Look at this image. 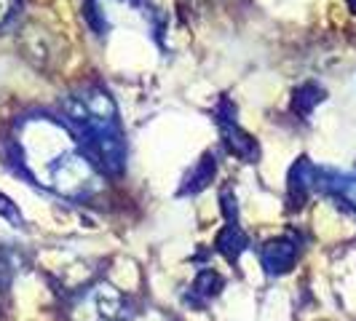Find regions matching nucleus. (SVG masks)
I'll use <instances>...</instances> for the list:
<instances>
[{
	"instance_id": "10",
	"label": "nucleus",
	"mask_w": 356,
	"mask_h": 321,
	"mask_svg": "<svg viewBox=\"0 0 356 321\" xmlns=\"http://www.w3.org/2000/svg\"><path fill=\"white\" fill-rule=\"evenodd\" d=\"M214 169H217V163H214V156L212 153H207L204 158L198 160V166L188 174L185 179V188H182V193H198V190H204L214 177Z\"/></svg>"
},
{
	"instance_id": "3",
	"label": "nucleus",
	"mask_w": 356,
	"mask_h": 321,
	"mask_svg": "<svg viewBox=\"0 0 356 321\" xmlns=\"http://www.w3.org/2000/svg\"><path fill=\"white\" fill-rule=\"evenodd\" d=\"M129 308H126L124 295L107 281L83 289L75 303L70 305V321H126Z\"/></svg>"
},
{
	"instance_id": "4",
	"label": "nucleus",
	"mask_w": 356,
	"mask_h": 321,
	"mask_svg": "<svg viewBox=\"0 0 356 321\" xmlns=\"http://www.w3.org/2000/svg\"><path fill=\"white\" fill-rule=\"evenodd\" d=\"M217 126H220L222 142L228 145V150L236 158L247 160V163L260 158V145L252 134H247L241 126L236 124V110L231 107L228 99H222L220 107H217Z\"/></svg>"
},
{
	"instance_id": "5",
	"label": "nucleus",
	"mask_w": 356,
	"mask_h": 321,
	"mask_svg": "<svg viewBox=\"0 0 356 321\" xmlns=\"http://www.w3.org/2000/svg\"><path fill=\"white\" fill-rule=\"evenodd\" d=\"M295 260H298V244L292 238H286V236L270 238L260 249V263H263L266 273H270V276H282L286 270H292Z\"/></svg>"
},
{
	"instance_id": "2",
	"label": "nucleus",
	"mask_w": 356,
	"mask_h": 321,
	"mask_svg": "<svg viewBox=\"0 0 356 321\" xmlns=\"http://www.w3.org/2000/svg\"><path fill=\"white\" fill-rule=\"evenodd\" d=\"M59 110L91 163L102 174L118 177L126 169V134L110 91L102 86H81L62 97Z\"/></svg>"
},
{
	"instance_id": "11",
	"label": "nucleus",
	"mask_w": 356,
	"mask_h": 321,
	"mask_svg": "<svg viewBox=\"0 0 356 321\" xmlns=\"http://www.w3.org/2000/svg\"><path fill=\"white\" fill-rule=\"evenodd\" d=\"M0 217H6V220H8L11 225H17V228L24 225V220H22V212L17 209V204H14L8 196H3V193H0Z\"/></svg>"
},
{
	"instance_id": "13",
	"label": "nucleus",
	"mask_w": 356,
	"mask_h": 321,
	"mask_svg": "<svg viewBox=\"0 0 356 321\" xmlns=\"http://www.w3.org/2000/svg\"><path fill=\"white\" fill-rule=\"evenodd\" d=\"M346 3H348V8H351V11L356 14V0H346Z\"/></svg>"
},
{
	"instance_id": "14",
	"label": "nucleus",
	"mask_w": 356,
	"mask_h": 321,
	"mask_svg": "<svg viewBox=\"0 0 356 321\" xmlns=\"http://www.w3.org/2000/svg\"><path fill=\"white\" fill-rule=\"evenodd\" d=\"M3 292H6V289L0 286V311H3Z\"/></svg>"
},
{
	"instance_id": "7",
	"label": "nucleus",
	"mask_w": 356,
	"mask_h": 321,
	"mask_svg": "<svg viewBox=\"0 0 356 321\" xmlns=\"http://www.w3.org/2000/svg\"><path fill=\"white\" fill-rule=\"evenodd\" d=\"M222 276L217 273V270H201L196 276V281L191 286V295H188V303L193 305H207L212 297L220 295V289H222Z\"/></svg>"
},
{
	"instance_id": "6",
	"label": "nucleus",
	"mask_w": 356,
	"mask_h": 321,
	"mask_svg": "<svg viewBox=\"0 0 356 321\" xmlns=\"http://www.w3.org/2000/svg\"><path fill=\"white\" fill-rule=\"evenodd\" d=\"M316 182H319V169L308 158H300L289 169V196H292V201H298L295 206H300L305 196L311 190H316Z\"/></svg>"
},
{
	"instance_id": "9",
	"label": "nucleus",
	"mask_w": 356,
	"mask_h": 321,
	"mask_svg": "<svg viewBox=\"0 0 356 321\" xmlns=\"http://www.w3.org/2000/svg\"><path fill=\"white\" fill-rule=\"evenodd\" d=\"M327 91L316 86V83H303L300 89H295V97H292V110L300 115V118H308L314 113V107L324 102Z\"/></svg>"
},
{
	"instance_id": "12",
	"label": "nucleus",
	"mask_w": 356,
	"mask_h": 321,
	"mask_svg": "<svg viewBox=\"0 0 356 321\" xmlns=\"http://www.w3.org/2000/svg\"><path fill=\"white\" fill-rule=\"evenodd\" d=\"M19 0H0V30L11 22V17H14V11H17Z\"/></svg>"
},
{
	"instance_id": "1",
	"label": "nucleus",
	"mask_w": 356,
	"mask_h": 321,
	"mask_svg": "<svg viewBox=\"0 0 356 321\" xmlns=\"http://www.w3.org/2000/svg\"><path fill=\"white\" fill-rule=\"evenodd\" d=\"M17 150L27 177L70 201H86L102 188V172L91 163L62 118L49 113L17 124Z\"/></svg>"
},
{
	"instance_id": "8",
	"label": "nucleus",
	"mask_w": 356,
	"mask_h": 321,
	"mask_svg": "<svg viewBox=\"0 0 356 321\" xmlns=\"http://www.w3.org/2000/svg\"><path fill=\"white\" fill-rule=\"evenodd\" d=\"M247 244H250V241H247L244 231H241L236 222H228V225L222 228V233L217 236V244H214V247H217V252H220L228 263H236L238 254L247 249Z\"/></svg>"
}]
</instances>
